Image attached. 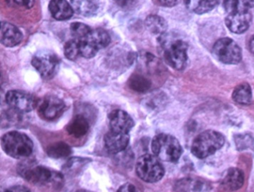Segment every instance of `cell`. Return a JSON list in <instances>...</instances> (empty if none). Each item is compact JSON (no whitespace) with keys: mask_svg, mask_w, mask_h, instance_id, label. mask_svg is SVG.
I'll list each match as a JSON object with an SVG mask.
<instances>
[{"mask_svg":"<svg viewBox=\"0 0 254 192\" xmlns=\"http://www.w3.org/2000/svg\"><path fill=\"white\" fill-rule=\"evenodd\" d=\"M245 181L243 172L238 168H230L226 173L221 184L225 190L229 192L239 190Z\"/></svg>","mask_w":254,"mask_h":192,"instance_id":"ac0fdd59","label":"cell"},{"mask_svg":"<svg viewBox=\"0 0 254 192\" xmlns=\"http://www.w3.org/2000/svg\"><path fill=\"white\" fill-rule=\"evenodd\" d=\"M136 171L141 180L151 183L161 180L165 174L164 168L158 158L150 154L143 155L139 158Z\"/></svg>","mask_w":254,"mask_h":192,"instance_id":"52a82bcc","label":"cell"},{"mask_svg":"<svg viewBox=\"0 0 254 192\" xmlns=\"http://www.w3.org/2000/svg\"><path fill=\"white\" fill-rule=\"evenodd\" d=\"M162 56L167 65L177 71H184L188 64V44L175 34L165 33L158 39Z\"/></svg>","mask_w":254,"mask_h":192,"instance_id":"6da1fadb","label":"cell"},{"mask_svg":"<svg viewBox=\"0 0 254 192\" xmlns=\"http://www.w3.org/2000/svg\"><path fill=\"white\" fill-rule=\"evenodd\" d=\"M8 106L20 113L32 111L38 106V101L33 95L22 91H9L5 95Z\"/></svg>","mask_w":254,"mask_h":192,"instance_id":"30bf717a","label":"cell"},{"mask_svg":"<svg viewBox=\"0 0 254 192\" xmlns=\"http://www.w3.org/2000/svg\"><path fill=\"white\" fill-rule=\"evenodd\" d=\"M90 124L84 116L78 114L69 122L66 129L72 136L81 138L88 132Z\"/></svg>","mask_w":254,"mask_h":192,"instance_id":"ffe728a7","label":"cell"},{"mask_svg":"<svg viewBox=\"0 0 254 192\" xmlns=\"http://www.w3.org/2000/svg\"><path fill=\"white\" fill-rule=\"evenodd\" d=\"M1 43L7 47H14L21 43L23 35L20 29L7 22L1 23Z\"/></svg>","mask_w":254,"mask_h":192,"instance_id":"2e32d148","label":"cell"},{"mask_svg":"<svg viewBox=\"0 0 254 192\" xmlns=\"http://www.w3.org/2000/svg\"><path fill=\"white\" fill-rule=\"evenodd\" d=\"M233 99L240 105H250L252 102V90L248 83H242L235 88Z\"/></svg>","mask_w":254,"mask_h":192,"instance_id":"603a6c76","label":"cell"},{"mask_svg":"<svg viewBox=\"0 0 254 192\" xmlns=\"http://www.w3.org/2000/svg\"><path fill=\"white\" fill-rule=\"evenodd\" d=\"M222 134L214 130H207L197 135L191 144V153L198 159H205L214 154L224 144Z\"/></svg>","mask_w":254,"mask_h":192,"instance_id":"5b68a950","label":"cell"},{"mask_svg":"<svg viewBox=\"0 0 254 192\" xmlns=\"http://www.w3.org/2000/svg\"><path fill=\"white\" fill-rule=\"evenodd\" d=\"M213 53L218 60L227 65H236L242 59L240 47L231 38H221L213 46Z\"/></svg>","mask_w":254,"mask_h":192,"instance_id":"ba28073f","label":"cell"},{"mask_svg":"<svg viewBox=\"0 0 254 192\" xmlns=\"http://www.w3.org/2000/svg\"><path fill=\"white\" fill-rule=\"evenodd\" d=\"M128 86L131 90L138 93H145L151 88V82L142 74H134L130 76L128 80Z\"/></svg>","mask_w":254,"mask_h":192,"instance_id":"d4e9b609","label":"cell"},{"mask_svg":"<svg viewBox=\"0 0 254 192\" xmlns=\"http://www.w3.org/2000/svg\"><path fill=\"white\" fill-rule=\"evenodd\" d=\"M223 6L229 14L249 11L254 8V0H224Z\"/></svg>","mask_w":254,"mask_h":192,"instance_id":"7402d4cb","label":"cell"},{"mask_svg":"<svg viewBox=\"0 0 254 192\" xmlns=\"http://www.w3.org/2000/svg\"><path fill=\"white\" fill-rule=\"evenodd\" d=\"M187 9L197 14H206L215 8L217 0H184Z\"/></svg>","mask_w":254,"mask_h":192,"instance_id":"44dd1931","label":"cell"},{"mask_svg":"<svg viewBox=\"0 0 254 192\" xmlns=\"http://www.w3.org/2000/svg\"><path fill=\"white\" fill-rule=\"evenodd\" d=\"M78 41V40H77ZM80 54L85 59H91L96 56L99 50L105 48L111 43V37L105 29H92L90 33L78 41Z\"/></svg>","mask_w":254,"mask_h":192,"instance_id":"8992f818","label":"cell"},{"mask_svg":"<svg viewBox=\"0 0 254 192\" xmlns=\"http://www.w3.org/2000/svg\"><path fill=\"white\" fill-rule=\"evenodd\" d=\"M248 47H249L251 53L254 55V35L251 37V39H250L249 43H248Z\"/></svg>","mask_w":254,"mask_h":192,"instance_id":"d590c367","label":"cell"},{"mask_svg":"<svg viewBox=\"0 0 254 192\" xmlns=\"http://www.w3.org/2000/svg\"><path fill=\"white\" fill-rule=\"evenodd\" d=\"M211 189L207 182L196 177L181 179L175 186V192H210Z\"/></svg>","mask_w":254,"mask_h":192,"instance_id":"5bb4252c","label":"cell"},{"mask_svg":"<svg viewBox=\"0 0 254 192\" xmlns=\"http://www.w3.org/2000/svg\"><path fill=\"white\" fill-rule=\"evenodd\" d=\"M111 130L117 133L128 134L134 126V121L126 111L117 109L109 114Z\"/></svg>","mask_w":254,"mask_h":192,"instance_id":"7c38bea8","label":"cell"},{"mask_svg":"<svg viewBox=\"0 0 254 192\" xmlns=\"http://www.w3.org/2000/svg\"><path fill=\"white\" fill-rule=\"evenodd\" d=\"M5 2L10 6L23 9H30L35 4V0H5Z\"/></svg>","mask_w":254,"mask_h":192,"instance_id":"f546056e","label":"cell"},{"mask_svg":"<svg viewBox=\"0 0 254 192\" xmlns=\"http://www.w3.org/2000/svg\"><path fill=\"white\" fill-rule=\"evenodd\" d=\"M49 9L52 16L61 21L69 20L73 15V8L66 0H51Z\"/></svg>","mask_w":254,"mask_h":192,"instance_id":"e0dca14e","label":"cell"},{"mask_svg":"<svg viewBox=\"0 0 254 192\" xmlns=\"http://www.w3.org/2000/svg\"><path fill=\"white\" fill-rule=\"evenodd\" d=\"M252 21V15L249 11L229 14L226 17L227 28L233 33L242 34L249 29Z\"/></svg>","mask_w":254,"mask_h":192,"instance_id":"4fadbf2b","label":"cell"},{"mask_svg":"<svg viewBox=\"0 0 254 192\" xmlns=\"http://www.w3.org/2000/svg\"><path fill=\"white\" fill-rule=\"evenodd\" d=\"M117 192H138L136 187L130 183H126V184L122 186L118 189Z\"/></svg>","mask_w":254,"mask_h":192,"instance_id":"1f68e13d","label":"cell"},{"mask_svg":"<svg viewBox=\"0 0 254 192\" xmlns=\"http://www.w3.org/2000/svg\"><path fill=\"white\" fill-rule=\"evenodd\" d=\"M151 150L156 157L168 162H175L183 153L178 140L169 134H159L151 143Z\"/></svg>","mask_w":254,"mask_h":192,"instance_id":"277c9868","label":"cell"},{"mask_svg":"<svg viewBox=\"0 0 254 192\" xmlns=\"http://www.w3.org/2000/svg\"><path fill=\"white\" fill-rule=\"evenodd\" d=\"M4 192H32L28 188L23 186H15L8 188Z\"/></svg>","mask_w":254,"mask_h":192,"instance_id":"d6a6232c","label":"cell"},{"mask_svg":"<svg viewBox=\"0 0 254 192\" xmlns=\"http://www.w3.org/2000/svg\"><path fill=\"white\" fill-rule=\"evenodd\" d=\"M64 55L66 59L75 61L81 56L80 54L79 43L76 39L69 40L64 46Z\"/></svg>","mask_w":254,"mask_h":192,"instance_id":"4316f807","label":"cell"},{"mask_svg":"<svg viewBox=\"0 0 254 192\" xmlns=\"http://www.w3.org/2000/svg\"><path fill=\"white\" fill-rule=\"evenodd\" d=\"M91 30L90 26L82 23H73L70 26L71 34L74 39L78 41L85 38Z\"/></svg>","mask_w":254,"mask_h":192,"instance_id":"83f0119b","label":"cell"},{"mask_svg":"<svg viewBox=\"0 0 254 192\" xmlns=\"http://www.w3.org/2000/svg\"><path fill=\"white\" fill-rule=\"evenodd\" d=\"M128 134L117 133L110 131L105 136V145L111 154H117L124 151L129 144Z\"/></svg>","mask_w":254,"mask_h":192,"instance_id":"9a60e30c","label":"cell"},{"mask_svg":"<svg viewBox=\"0 0 254 192\" xmlns=\"http://www.w3.org/2000/svg\"><path fill=\"white\" fill-rule=\"evenodd\" d=\"M159 3L165 7H173L178 5L181 0H158Z\"/></svg>","mask_w":254,"mask_h":192,"instance_id":"836d02e7","label":"cell"},{"mask_svg":"<svg viewBox=\"0 0 254 192\" xmlns=\"http://www.w3.org/2000/svg\"><path fill=\"white\" fill-rule=\"evenodd\" d=\"M239 138L236 140V144L238 148L241 150H244L245 148L251 147L253 141L248 135H239Z\"/></svg>","mask_w":254,"mask_h":192,"instance_id":"4dcf8cb0","label":"cell"},{"mask_svg":"<svg viewBox=\"0 0 254 192\" xmlns=\"http://www.w3.org/2000/svg\"><path fill=\"white\" fill-rule=\"evenodd\" d=\"M38 108L41 118L52 121L59 118L64 112L66 105L60 98L48 95L38 102Z\"/></svg>","mask_w":254,"mask_h":192,"instance_id":"8fae6325","label":"cell"},{"mask_svg":"<svg viewBox=\"0 0 254 192\" xmlns=\"http://www.w3.org/2000/svg\"><path fill=\"white\" fill-rule=\"evenodd\" d=\"M90 162V159H86V158H84V159H83V158H72L70 160L68 161L67 163L64 165V170L66 173L70 172V171L73 172L75 170L80 169Z\"/></svg>","mask_w":254,"mask_h":192,"instance_id":"f1b7e54d","label":"cell"},{"mask_svg":"<svg viewBox=\"0 0 254 192\" xmlns=\"http://www.w3.org/2000/svg\"><path fill=\"white\" fill-rule=\"evenodd\" d=\"M32 64L43 78L50 80L56 76L60 62L55 53L43 51L34 56Z\"/></svg>","mask_w":254,"mask_h":192,"instance_id":"9c48e42d","label":"cell"},{"mask_svg":"<svg viewBox=\"0 0 254 192\" xmlns=\"http://www.w3.org/2000/svg\"><path fill=\"white\" fill-rule=\"evenodd\" d=\"M74 11L84 17L95 15L99 9L97 0H70Z\"/></svg>","mask_w":254,"mask_h":192,"instance_id":"d6986e66","label":"cell"},{"mask_svg":"<svg viewBox=\"0 0 254 192\" xmlns=\"http://www.w3.org/2000/svg\"><path fill=\"white\" fill-rule=\"evenodd\" d=\"M20 174L29 183L40 186L61 187L63 184V176L41 165H29L20 168Z\"/></svg>","mask_w":254,"mask_h":192,"instance_id":"7a4b0ae2","label":"cell"},{"mask_svg":"<svg viewBox=\"0 0 254 192\" xmlns=\"http://www.w3.org/2000/svg\"><path fill=\"white\" fill-rule=\"evenodd\" d=\"M72 153L71 147L64 142H56L47 149V154L53 159H62L69 156Z\"/></svg>","mask_w":254,"mask_h":192,"instance_id":"484cf974","label":"cell"},{"mask_svg":"<svg viewBox=\"0 0 254 192\" xmlns=\"http://www.w3.org/2000/svg\"><path fill=\"white\" fill-rule=\"evenodd\" d=\"M1 144L5 153L14 159L29 157L34 147L33 142L28 135L16 131L4 135Z\"/></svg>","mask_w":254,"mask_h":192,"instance_id":"3957f363","label":"cell"},{"mask_svg":"<svg viewBox=\"0 0 254 192\" xmlns=\"http://www.w3.org/2000/svg\"><path fill=\"white\" fill-rule=\"evenodd\" d=\"M145 26L148 30L154 35H163L168 29L166 20L157 15L148 16L145 20Z\"/></svg>","mask_w":254,"mask_h":192,"instance_id":"cb8c5ba5","label":"cell"},{"mask_svg":"<svg viewBox=\"0 0 254 192\" xmlns=\"http://www.w3.org/2000/svg\"><path fill=\"white\" fill-rule=\"evenodd\" d=\"M115 1L120 6H127L133 3L135 0H115Z\"/></svg>","mask_w":254,"mask_h":192,"instance_id":"e575fe53","label":"cell"}]
</instances>
